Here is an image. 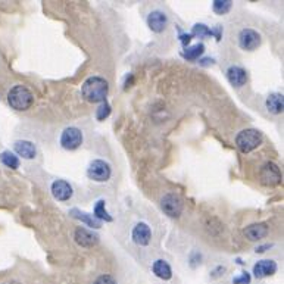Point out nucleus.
I'll use <instances>...</instances> for the list:
<instances>
[{
    "label": "nucleus",
    "instance_id": "f257e3e1",
    "mask_svg": "<svg viewBox=\"0 0 284 284\" xmlns=\"http://www.w3.org/2000/svg\"><path fill=\"white\" fill-rule=\"evenodd\" d=\"M109 91V86L108 81L102 77H90L87 78L81 87V93L83 97L91 102V104H97V102H105L106 96Z\"/></svg>",
    "mask_w": 284,
    "mask_h": 284
},
{
    "label": "nucleus",
    "instance_id": "f03ea898",
    "mask_svg": "<svg viewBox=\"0 0 284 284\" xmlns=\"http://www.w3.org/2000/svg\"><path fill=\"white\" fill-rule=\"evenodd\" d=\"M8 102L16 111H27L34 102V96L24 86H15L8 93Z\"/></svg>",
    "mask_w": 284,
    "mask_h": 284
},
{
    "label": "nucleus",
    "instance_id": "7ed1b4c3",
    "mask_svg": "<svg viewBox=\"0 0 284 284\" xmlns=\"http://www.w3.org/2000/svg\"><path fill=\"white\" fill-rule=\"evenodd\" d=\"M262 143V134L258 130L247 128L240 131L236 137V144L237 147L243 152V153H249L253 149H256L259 144Z\"/></svg>",
    "mask_w": 284,
    "mask_h": 284
},
{
    "label": "nucleus",
    "instance_id": "20e7f679",
    "mask_svg": "<svg viewBox=\"0 0 284 284\" xmlns=\"http://www.w3.org/2000/svg\"><path fill=\"white\" fill-rule=\"evenodd\" d=\"M161 208L168 217L177 218L183 212V200H181L178 194L168 193L161 199Z\"/></svg>",
    "mask_w": 284,
    "mask_h": 284
},
{
    "label": "nucleus",
    "instance_id": "39448f33",
    "mask_svg": "<svg viewBox=\"0 0 284 284\" xmlns=\"http://www.w3.org/2000/svg\"><path fill=\"white\" fill-rule=\"evenodd\" d=\"M87 175H89L90 180L104 183V181L109 180V177H111V167H109V164H106L102 159H96L89 165Z\"/></svg>",
    "mask_w": 284,
    "mask_h": 284
},
{
    "label": "nucleus",
    "instance_id": "423d86ee",
    "mask_svg": "<svg viewBox=\"0 0 284 284\" xmlns=\"http://www.w3.org/2000/svg\"><path fill=\"white\" fill-rule=\"evenodd\" d=\"M83 143V133L75 127H68L64 130L62 137H61V144L66 150H75Z\"/></svg>",
    "mask_w": 284,
    "mask_h": 284
},
{
    "label": "nucleus",
    "instance_id": "0eeeda50",
    "mask_svg": "<svg viewBox=\"0 0 284 284\" xmlns=\"http://www.w3.org/2000/svg\"><path fill=\"white\" fill-rule=\"evenodd\" d=\"M239 44L243 50H255L258 49L259 44H261V36L255 30H250V28H245L240 31L239 34Z\"/></svg>",
    "mask_w": 284,
    "mask_h": 284
},
{
    "label": "nucleus",
    "instance_id": "6e6552de",
    "mask_svg": "<svg viewBox=\"0 0 284 284\" xmlns=\"http://www.w3.org/2000/svg\"><path fill=\"white\" fill-rule=\"evenodd\" d=\"M261 180L267 186H275L281 181V172L275 164H267L261 169Z\"/></svg>",
    "mask_w": 284,
    "mask_h": 284
},
{
    "label": "nucleus",
    "instance_id": "1a4fd4ad",
    "mask_svg": "<svg viewBox=\"0 0 284 284\" xmlns=\"http://www.w3.org/2000/svg\"><path fill=\"white\" fill-rule=\"evenodd\" d=\"M168 24V18L162 11H153L147 16V25L153 33H162Z\"/></svg>",
    "mask_w": 284,
    "mask_h": 284
},
{
    "label": "nucleus",
    "instance_id": "9d476101",
    "mask_svg": "<svg viewBox=\"0 0 284 284\" xmlns=\"http://www.w3.org/2000/svg\"><path fill=\"white\" fill-rule=\"evenodd\" d=\"M150 237H152V231L149 228L147 224L144 222H139L134 230H133V240L134 243L139 246H147L150 242Z\"/></svg>",
    "mask_w": 284,
    "mask_h": 284
},
{
    "label": "nucleus",
    "instance_id": "9b49d317",
    "mask_svg": "<svg viewBox=\"0 0 284 284\" xmlns=\"http://www.w3.org/2000/svg\"><path fill=\"white\" fill-rule=\"evenodd\" d=\"M52 194L55 199L65 202L72 196V187L64 180H56L53 181L52 184Z\"/></svg>",
    "mask_w": 284,
    "mask_h": 284
},
{
    "label": "nucleus",
    "instance_id": "f8f14e48",
    "mask_svg": "<svg viewBox=\"0 0 284 284\" xmlns=\"http://www.w3.org/2000/svg\"><path fill=\"white\" fill-rule=\"evenodd\" d=\"M75 242L83 247H93V246L97 245L99 237L90 230H86V228L80 227L75 230Z\"/></svg>",
    "mask_w": 284,
    "mask_h": 284
},
{
    "label": "nucleus",
    "instance_id": "ddd939ff",
    "mask_svg": "<svg viewBox=\"0 0 284 284\" xmlns=\"http://www.w3.org/2000/svg\"><path fill=\"white\" fill-rule=\"evenodd\" d=\"M227 78H228V81H230L231 86H234V87H242V86H245L246 81H247V74H246V71L243 68L233 65V66H230L227 69Z\"/></svg>",
    "mask_w": 284,
    "mask_h": 284
},
{
    "label": "nucleus",
    "instance_id": "4468645a",
    "mask_svg": "<svg viewBox=\"0 0 284 284\" xmlns=\"http://www.w3.org/2000/svg\"><path fill=\"white\" fill-rule=\"evenodd\" d=\"M277 271V264L271 259H264L259 261L258 264L253 267V274L256 278H264V277H270Z\"/></svg>",
    "mask_w": 284,
    "mask_h": 284
},
{
    "label": "nucleus",
    "instance_id": "2eb2a0df",
    "mask_svg": "<svg viewBox=\"0 0 284 284\" xmlns=\"http://www.w3.org/2000/svg\"><path fill=\"white\" fill-rule=\"evenodd\" d=\"M268 234V227L267 224H252L245 228V236L250 242H256L264 239Z\"/></svg>",
    "mask_w": 284,
    "mask_h": 284
},
{
    "label": "nucleus",
    "instance_id": "dca6fc26",
    "mask_svg": "<svg viewBox=\"0 0 284 284\" xmlns=\"http://www.w3.org/2000/svg\"><path fill=\"white\" fill-rule=\"evenodd\" d=\"M13 149L15 152L19 156H22L24 159H33L37 150H36V146L31 142H27V140H18L13 144Z\"/></svg>",
    "mask_w": 284,
    "mask_h": 284
},
{
    "label": "nucleus",
    "instance_id": "f3484780",
    "mask_svg": "<svg viewBox=\"0 0 284 284\" xmlns=\"http://www.w3.org/2000/svg\"><path fill=\"white\" fill-rule=\"evenodd\" d=\"M267 109L274 114V115H278V114H281L284 109V99H283V94H280V93H272L270 94L268 97H267Z\"/></svg>",
    "mask_w": 284,
    "mask_h": 284
},
{
    "label": "nucleus",
    "instance_id": "a211bd4d",
    "mask_svg": "<svg viewBox=\"0 0 284 284\" xmlns=\"http://www.w3.org/2000/svg\"><path fill=\"white\" fill-rule=\"evenodd\" d=\"M152 271L155 274L158 278H161V280H171V277H172V270H171V267H169V264L167 261H162V259H158L153 262V265H152Z\"/></svg>",
    "mask_w": 284,
    "mask_h": 284
},
{
    "label": "nucleus",
    "instance_id": "6ab92c4d",
    "mask_svg": "<svg viewBox=\"0 0 284 284\" xmlns=\"http://www.w3.org/2000/svg\"><path fill=\"white\" fill-rule=\"evenodd\" d=\"M71 215L78 218V220H81L83 222H86L89 227H93V228H100V225H102V222L97 220V218H94L93 215H89V214H86V212H81V211H78V209H72V211H71Z\"/></svg>",
    "mask_w": 284,
    "mask_h": 284
},
{
    "label": "nucleus",
    "instance_id": "aec40b11",
    "mask_svg": "<svg viewBox=\"0 0 284 284\" xmlns=\"http://www.w3.org/2000/svg\"><path fill=\"white\" fill-rule=\"evenodd\" d=\"M203 50H205V46L202 43H199V44H194L192 47H186L184 52H183V56L189 61H196L203 53Z\"/></svg>",
    "mask_w": 284,
    "mask_h": 284
},
{
    "label": "nucleus",
    "instance_id": "412c9836",
    "mask_svg": "<svg viewBox=\"0 0 284 284\" xmlns=\"http://www.w3.org/2000/svg\"><path fill=\"white\" fill-rule=\"evenodd\" d=\"M0 161H2V164H3L5 167H8V168H19V159H18V156H15L13 153H11V152H8V150H6V152H2Z\"/></svg>",
    "mask_w": 284,
    "mask_h": 284
},
{
    "label": "nucleus",
    "instance_id": "4be33fe9",
    "mask_svg": "<svg viewBox=\"0 0 284 284\" xmlns=\"http://www.w3.org/2000/svg\"><path fill=\"white\" fill-rule=\"evenodd\" d=\"M94 218H97L99 221H112V217L105 209V200H99L96 203V206H94Z\"/></svg>",
    "mask_w": 284,
    "mask_h": 284
},
{
    "label": "nucleus",
    "instance_id": "5701e85b",
    "mask_svg": "<svg viewBox=\"0 0 284 284\" xmlns=\"http://www.w3.org/2000/svg\"><path fill=\"white\" fill-rule=\"evenodd\" d=\"M212 9H214V12L218 13V15H225L231 9V2H228V0H224V2L222 0H215L212 3Z\"/></svg>",
    "mask_w": 284,
    "mask_h": 284
},
{
    "label": "nucleus",
    "instance_id": "b1692460",
    "mask_svg": "<svg viewBox=\"0 0 284 284\" xmlns=\"http://www.w3.org/2000/svg\"><path fill=\"white\" fill-rule=\"evenodd\" d=\"M214 34V31L212 30H209L206 25H203V24H196L193 27V33H192V36H197V37H200V39H203V37H208V36H212Z\"/></svg>",
    "mask_w": 284,
    "mask_h": 284
},
{
    "label": "nucleus",
    "instance_id": "393cba45",
    "mask_svg": "<svg viewBox=\"0 0 284 284\" xmlns=\"http://www.w3.org/2000/svg\"><path fill=\"white\" fill-rule=\"evenodd\" d=\"M109 114H111V106H109V104L105 100V102H102V105H100V108L97 109V119H105V118H108L109 116Z\"/></svg>",
    "mask_w": 284,
    "mask_h": 284
},
{
    "label": "nucleus",
    "instance_id": "a878e982",
    "mask_svg": "<svg viewBox=\"0 0 284 284\" xmlns=\"http://www.w3.org/2000/svg\"><path fill=\"white\" fill-rule=\"evenodd\" d=\"M250 283V275L247 272H243L240 277H236L233 280V284H249Z\"/></svg>",
    "mask_w": 284,
    "mask_h": 284
},
{
    "label": "nucleus",
    "instance_id": "bb28decb",
    "mask_svg": "<svg viewBox=\"0 0 284 284\" xmlns=\"http://www.w3.org/2000/svg\"><path fill=\"white\" fill-rule=\"evenodd\" d=\"M94 284H116V281L114 280V277H111V275H100Z\"/></svg>",
    "mask_w": 284,
    "mask_h": 284
},
{
    "label": "nucleus",
    "instance_id": "cd10ccee",
    "mask_svg": "<svg viewBox=\"0 0 284 284\" xmlns=\"http://www.w3.org/2000/svg\"><path fill=\"white\" fill-rule=\"evenodd\" d=\"M190 40H192V34H189V36H181V41H183V44L186 46V44H189L190 43Z\"/></svg>",
    "mask_w": 284,
    "mask_h": 284
},
{
    "label": "nucleus",
    "instance_id": "c85d7f7f",
    "mask_svg": "<svg viewBox=\"0 0 284 284\" xmlns=\"http://www.w3.org/2000/svg\"><path fill=\"white\" fill-rule=\"evenodd\" d=\"M270 247H271V245L259 246V247H256V252H258V253H262V252H265V249H270Z\"/></svg>",
    "mask_w": 284,
    "mask_h": 284
},
{
    "label": "nucleus",
    "instance_id": "c756f323",
    "mask_svg": "<svg viewBox=\"0 0 284 284\" xmlns=\"http://www.w3.org/2000/svg\"><path fill=\"white\" fill-rule=\"evenodd\" d=\"M3 284H19V283H16V281H6V283Z\"/></svg>",
    "mask_w": 284,
    "mask_h": 284
}]
</instances>
